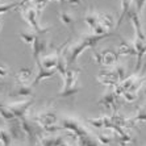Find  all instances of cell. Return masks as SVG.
<instances>
[{
	"mask_svg": "<svg viewBox=\"0 0 146 146\" xmlns=\"http://www.w3.org/2000/svg\"><path fill=\"white\" fill-rule=\"evenodd\" d=\"M99 21L108 32H111V29L115 27V16L111 12H102V13H99Z\"/></svg>",
	"mask_w": 146,
	"mask_h": 146,
	"instance_id": "d6986e66",
	"label": "cell"
},
{
	"mask_svg": "<svg viewBox=\"0 0 146 146\" xmlns=\"http://www.w3.org/2000/svg\"><path fill=\"white\" fill-rule=\"evenodd\" d=\"M4 87H5V82H4L3 79L0 78V91H3V90H4Z\"/></svg>",
	"mask_w": 146,
	"mask_h": 146,
	"instance_id": "d6a6232c",
	"label": "cell"
},
{
	"mask_svg": "<svg viewBox=\"0 0 146 146\" xmlns=\"http://www.w3.org/2000/svg\"><path fill=\"white\" fill-rule=\"evenodd\" d=\"M48 1H49V0H48ZM53 1H59V3H63L65 0H53Z\"/></svg>",
	"mask_w": 146,
	"mask_h": 146,
	"instance_id": "836d02e7",
	"label": "cell"
},
{
	"mask_svg": "<svg viewBox=\"0 0 146 146\" xmlns=\"http://www.w3.org/2000/svg\"><path fill=\"white\" fill-rule=\"evenodd\" d=\"M31 78H32V70L29 67L20 68V70L16 72V75H15V80H16V83H19V84H28L29 80H31Z\"/></svg>",
	"mask_w": 146,
	"mask_h": 146,
	"instance_id": "ffe728a7",
	"label": "cell"
},
{
	"mask_svg": "<svg viewBox=\"0 0 146 146\" xmlns=\"http://www.w3.org/2000/svg\"><path fill=\"white\" fill-rule=\"evenodd\" d=\"M116 141L115 133H100L98 134V142L99 145H106L109 146L111 143H113Z\"/></svg>",
	"mask_w": 146,
	"mask_h": 146,
	"instance_id": "603a6c76",
	"label": "cell"
},
{
	"mask_svg": "<svg viewBox=\"0 0 146 146\" xmlns=\"http://www.w3.org/2000/svg\"><path fill=\"white\" fill-rule=\"evenodd\" d=\"M19 37L21 38V41H24L25 44L32 45L34 38H36V33L34 32H23V33L19 34Z\"/></svg>",
	"mask_w": 146,
	"mask_h": 146,
	"instance_id": "83f0119b",
	"label": "cell"
},
{
	"mask_svg": "<svg viewBox=\"0 0 146 146\" xmlns=\"http://www.w3.org/2000/svg\"><path fill=\"white\" fill-rule=\"evenodd\" d=\"M120 40H121V44H120L119 49H117V55L119 57H126V55H136V50H134V46H133L132 41L125 40L124 37L120 36Z\"/></svg>",
	"mask_w": 146,
	"mask_h": 146,
	"instance_id": "5bb4252c",
	"label": "cell"
},
{
	"mask_svg": "<svg viewBox=\"0 0 146 146\" xmlns=\"http://www.w3.org/2000/svg\"><path fill=\"white\" fill-rule=\"evenodd\" d=\"M134 50H136V57H137V62H136V67H134V74L139 72L141 68V63L143 61V57L146 55V40H139V38L134 37V40L132 41Z\"/></svg>",
	"mask_w": 146,
	"mask_h": 146,
	"instance_id": "9c48e42d",
	"label": "cell"
},
{
	"mask_svg": "<svg viewBox=\"0 0 146 146\" xmlns=\"http://www.w3.org/2000/svg\"><path fill=\"white\" fill-rule=\"evenodd\" d=\"M61 129L70 130V132L76 137V141L80 138H84V137L94 136V134L86 128V125L80 121V120L76 119V117H71V116H65V117H62Z\"/></svg>",
	"mask_w": 146,
	"mask_h": 146,
	"instance_id": "3957f363",
	"label": "cell"
},
{
	"mask_svg": "<svg viewBox=\"0 0 146 146\" xmlns=\"http://www.w3.org/2000/svg\"><path fill=\"white\" fill-rule=\"evenodd\" d=\"M48 0H33V1H31V5L36 9V12H37V15L40 16L41 13H42V11L45 9V7L48 5Z\"/></svg>",
	"mask_w": 146,
	"mask_h": 146,
	"instance_id": "4316f807",
	"label": "cell"
},
{
	"mask_svg": "<svg viewBox=\"0 0 146 146\" xmlns=\"http://www.w3.org/2000/svg\"><path fill=\"white\" fill-rule=\"evenodd\" d=\"M143 94H145V98H146V86H145V88H143Z\"/></svg>",
	"mask_w": 146,
	"mask_h": 146,
	"instance_id": "e575fe53",
	"label": "cell"
},
{
	"mask_svg": "<svg viewBox=\"0 0 146 146\" xmlns=\"http://www.w3.org/2000/svg\"><path fill=\"white\" fill-rule=\"evenodd\" d=\"M8 132H9L12 139H16V141H23L25 139V133L21 128V122L19 119H15L12 121H9V126H8Z\"/></svg>",
	"mask_w": 146,
	"mask_h": 146,
	"instance_id": "7c38bea8",
	"label": "cell"
},
{
	"mask_svg": "<svg viewBox=\"0 0 146 146\" xmlns=\"http://www.w3.org/2000/svg\"><path fill=\"white\" fill-rule=\"evenodd\" d=\"M0 32H1V21H0Z\"/></svg>",
	"mask_w": 146,
	"mask_h": 146,
	"instance_id": "d590c367",
	"label": "cell"
},
{
	"mask_svg": "<svg viewBox=\"0 0 146 146\" xmlns=\"http://www.w3.org/2000/svg\"><path fill=\"white\" fill-rule=\"evenodd\" d=\"M59 50H61V49H57V50H54V53L42 55V57H41V59H40V65H38V66H41V67H44V68H48V70H57ZM38 66H37V67H38Z\"/></svg>",
	"mask_w": 146,
	"mask_h": 146,
	"instance_id": "30bf717a",
	"label": "cell"
},
{
	"mask_svg": "<svg viewBox=\"0 0 146 146\" xmlns=\"http://www.w3.org/2000/svg\"><path fill=\"white\" fill-rule=\"evenodd\" d=\"M8 75V67L4 65H0V78H4Z\"/></svg>",
	"mask_w": 146,
	"mask_h": 146,
	"instance_id": "1f68e13d",
	"label": "cell"
},
{
	"mask_svg": "<svg viewBox=\"0 0 146 146\" xmlns=\"http://www.w3.org/2000/svg\"><path fill=\"white\" fill-rule=\"evenodd\" d=\"M58 19H59V21H61L65 27L70 28V29L72 31L75 21H76V17L74 16L72 12H70V11H62V12L58 13Z\"/></svg>",
	"mask_w": 146,
	"mask_h": 146,
	"instance_id": "ac0fdd59",
	"label": "cell"
},
{
	"mask_svg": "<svg viewBox=\"0 0 146 146\" xmlns=\"http://www.w3.org/2000/svg\"><path fill=\"white\" fill-rule=\"evenodd\" d=\"M34 99H28V100H20V102H13V103H7V107L9 108V111L13 113V116L16 119L21 120L27 117L28 112L31 107L33 106Z\"/></svg>",
	"mask_w": 146,
	"mask_h": 146,
	"instance_id": "8992f818",
	"label": "cell"
},
{
	"mask_svg": "<svg viewBox=\"0 0 146 146\" xmlns=\"http://www.w3.org/2000/svg\"><path fill=\"white\" fill-rule=\"evenodd\" d=\"M130 120H132V122L134 125H137L139 122H146V107H141Z\"/></svg>",
	"mask_w": 146,
	"mask_h": 146,
	"instance_id": "d4e9b609",
	"label": "cell"
},
{
	"mask_svg": "<svg viewBox=\"0 0 146 146\" xmlns=\"http://www.w3.org/2000/svg\"><path fill=\"white\" fill-rule=\"evenodd\" d=\"M55 74H57V70H48V68H44V67H41V66H38L37 75H36V78H34L32 87H33V86H38L41 82L46 80V79L53 78Z\"/></svg>",
	"mask_w": 146,
	"mask_h": 146,
	"instance_id": "e0dca14e",
	"label": "cell"
},
{
	"mask_svg": "<svg viewBox=\"0 0 146 146\" xmlns=\"http://www.w3.org/2000/svg\"><path fill=\"white\" fill-rule=\"evenodd\" d=\"M99 13H100V12L95 11L94 8H90V9H87V12H86V15H84V23L88 25L90 31H92V32L100 24V21H99Z\"/></svg>",
	"mask_w": 146,
	"mask_h": 146,
	"instance_id": "9a60e30c",
	"label": "cell"
},
{
	"mask_svg": "<svg viewBox=\"0 0 146 146\" xmlns=\"http://www.w3.org/2000/svg\"><path fill=\"white\" fill-rule=\"evenodd\" d=\"M112 36H116V33L106 34V36H98V34H94V33H88V34H82V36H79L72 44L71 42H67V45H66L67 48L63 51L67 67L75 66L78 58L80 57V54L84 50H87V49H94L100 41L106 40V38H108V37H112Z\"/></svg>",
	"mask_w": 146,
	"mask_h": 146,
	"instance_id": "6da1fadb",
	"label": "cell"
},
{
	"mask_svg": "<svg viewBox=\"0 0 146 146\" xmlns=\"http://www.w3.org/2000/svg\"><path fill=\"white\" fill-rule=\"evenodd\" d=\"M0 117L4 120V121H12V120H15L16 117L13 116V113L9 111V108L7 107V103H3L0 102Z\"/></svg>",
	"mask_w": 146,
	"mask_h": 146,
	"instance_id": "7402d4cb",
	"label": "cell"
},
{
	"mask_svg": "<svg viewBox=\"0 0 146 146\" xmlns=\"http://www.w3.org/2000/svg\"><path fill=\"white\" fill-rule=\"evenodd\" d=\"M20 122L21 128L25 133V137L29 139L31 143H34L38 138H41V134L44 133V130L36 121H33L32 119H28V117H24V119L20 120Z\"/></svg>",
	"mask_w": 146,
	"mask_h": 146,
	"instance_id": "5b68a950",
	"label": "cell"
},
{
	"mask_svg": "<svg viewBox=\"0 0 146 146\" xmlns=\"http://www.w3.org/2000/svg\"><path fill=\"white\" fill-rule=\"evenodd\" d=\"M90 125H92L96 129H100V128H104V117H99V119H88L87 120Z\"/></svg>",
	"mask_w": 146,
	"mask_h": 146,
	"instance_id": "f1b7e54d",
	"label": "cell"
},
{
	"mask_svg": "<svg viewBox=\"0 0 146 146\" xmlns=\"http://www.w3.org/2000/svg\"><path fill=\"white\" fill-rule=\"evenodd\" d=\"M117 100H119V96L116 95V92L112 90V91L106 92L102 98L99 99L98 104L99 106H104L106 108H116Z\"/></svg>",
	"mask_w": 146,
	"mask_h": 146,
	"instance_id": "4fadbf2b",
	"label": "cell"
},
{
	"mask_svg": "<svg viewBox=\"0 0 146 146\" xmlns=\"http://www.w3.org/2000/svg\"><path fill=\"white\" fill-rule=\"evenodd\" d=\"M32 120L37 122L41 128H45V126H49V125H57L58 117L54 109L46 108L44 111H41V112L36 113L32 117Z\"/></svg>",
	"mask_w": 146,
	"mask_h": 146,
	"instance_id": "52a82bcc",
	"label": "cell"
},
{
	"mask_svg": "<svg viewBox=\"0 0 146 146\" xmlns=\"http://www.w3.org/2000/svg\"><path fill=\"white\" fill-rule=\"evenodd\" d=\"M20 9H21V16H23V19L29 24V27L33 29L36 34H40L41 36V34L46 33V32H49L51 29V27L44 28V27H41L40 25V23H38V17L40 16L37 15L36 9L31 5V3L25 4L24 7H21Z\"/></svg>",
	"mask_w": 146,
	"mask_h": 146,
	"instance_id": "277c9868",
	"label": "cell"
},
{
	"mask_svg": "<svg viewBox=\"0 0 146 146\" xmlns=\"http://www.w3.org/2000/svg\"><path fill=\"white\" fill-rule=\"evenodd\" d=\"M63 141L62 136H48L41 138V145L40 146H59Z\"/></svg>",
	"mask_w": 146,
	"mask_h": 146,
	"instance_id": "44dd1931",
	"label": "cell"
},
{
	"mask_svg": "<svg viewBox=\"0 0 146 146\" xmlns=\"http://www.w3.org/2000/svg\"><path fill=\"white\" fill-rule=\"evenodd\" d=\"M0 136H1V137H0V145H1V146H9L11 145L12 137H11L8 129L1 128V129H0Z\"/></svg>",
	"mask_w": 146,
	"mask_h": 146,
	"instance_id": "484cf974",
	"label": "cell"
},
{
	"mask_svg": "<svg viewBox=\"0 0 146 146\" xmlns=\"http://www.w3.org/2000/svg\"><path fill=\"white\" fill-rule=\"evenodd\" d=\"M113 68H115L116 74H117V78H119L120 83L129 76V75H128V67H126L124 63H116V65L113 66Z\"/></svg>",
	"mask_w": 146,
	"mask_h": 146,
	"instance_id": "cb8c5ba5",
	"label": "cell"
},
{
	"mask_svg": "<svg viewBox=\"0 0 146 146\" xmlns=\"http://www.w3.org/2000/svg\"><path fill=\"white\" fill-rule=\"evenodd\" d=\"M132 1H133L134 9L137 11V13L141 15L143 11V7H145V4H146V0H132Z\"/></svg>",
	"mask_w": 146,
	"mask_h": 146,
	"instance_id": "4dcf8cb0",
	"label": "cell"
},
{
	"mask_svg": "<svg viewBox=\"0 0 146 146\" xmlns=\"http://www.w3.org/2000/svg\"><path fill=\"white\" fill-rule=\"evenodd\" d=\"M33 94V87L31 84H19L16 83L13 88L9 91L8 95L11 98H29Z\"/></svg>",
	"mask_w": 146,
	"mask_h": 146,
	"instance_id": "8fae6325",
	"label": "cell"
},
{
	"mask_svg": "<svg viewBox=\"0 0 146 146\" xmlns=\"http://www.w3.org/2000/svg\"><path fill=\"white\" fill-rule=\"evenodd\" d=\"M121 98H124V100H125L126 103H133L137 100V94H134V92H130V91H124L122 92Z\"/></svg>",
	"mask_w": 146,
	"mask_h": 146,
	"instance_id": "f546056e",
	"label": "cell"
},
{
	"mask_svg": "<svg viewBox=\"0 0 146 146\" xmlns=\"http://www.w3.org/2000/svg\"><path fill=\"white\" fill-rule=\"evenodd\" d=\"M31 46H32V57H33V59L36 61V63L38 66L41 57L44 55L45 51L48 50V41L41 37L40 34H36V38H34L33 44Z\"/></svg>",
	"mask_w": 146,
	"mask_h": 146,
	"instance_id": "ba28073f",
	"label": "cell"
},
{
	"mask_svg": "<svg viewBox=\"0 0 146 146\" xmlns=\"http://www.w3.org/2000/svg\"><path fill=\"white\" fill-rule=\"evenodd\" d=\"M80 74V68H76L75 66L67 67L65 75L62 76L63 79V88L58 94L57 98H71L82 91V87L78 86V76Z\"/></svg>",
	"mask_w": 146,
	"mask_h": 146,
	"instance_id": "7a4b0ae2",
	"label": "cell"
},
{
	"mask_svg": "<svg viewBox=\"0 0 146 146\" xmlns=\"http://www.w3.org/2000/svg\"><path fill=\"white\" fill-rule=\"evenodd\" d=\"M133 1L132 0H121V11H120L119 21H117V28L124 23V20H128L130 12L133 9Z\"/></svg>",
	"mask_w": 146,
	"mask_h": 146,
	"instance_id": "2e32d148",
	"label": "cell"
}]
</instances>
